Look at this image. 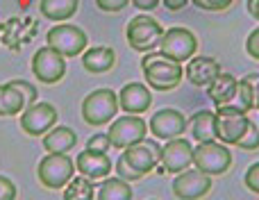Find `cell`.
I'll list each match as a JSON object with an SVG mask.
<instances>
[{"label":"cell","instance_id":"cell-1","mask_svg":"<svg viewBox=\"0 0 259 200\" xmlns=\"http://www.w3.org/2000/svg\"><path fill=\"white\" fill-rule=\"evenodd\" d=\"M141 68H143V77H146L148 87L155 91H173L184 77L182 64L168 59L161 50H155V53L150 50V53L143 55Z\"/></svg>","mask_w":259,"mask_h":200},{"label":"cell","instance_id":"cell-2","mask_svg":"<svg viewBox=\"0 0 259 200\" xmlns=\"http://www.w3.org/2000/svg\"><path fill=\"white\" fill-rule=\"evenodd\" d=\"M73 173H75V162L66 155V152H48L36 166V175L39 182L46 189H62L71 182Z\"/></svg>","mask_w":259,"mask_h":200},{"label":"cell","instance_id":"cell-3","mask_svg":"<svg viewBox=\"0 0 259 200\" xmlns=\"http://www.w3.org/2000/svg\"><path fill=\"white\" fill-rule=\"evenodd\" d=\"M118 107V96L112 89H96L82 100V118L94 128L112 123V118L116 116Z\"/></svg>","mask_w":259,"mask_h":200},{"label":"cell","instance_id":"cell-4","mask_svg":"<svg viewBox=\"0 0 259 200\" xmlns=\"http://www.w3.org/2000/svg\"><path fill=\"white\" fill-rule=\"evenodd\" d=\"M193 166L207 175H223L232 166V152L221 141H200L193 148Z\"/></svg>","mask_w":259,"mask_h":200},{"label":"cell","instance_id":"cell-5","mask_svg":"<svg viewBox=\"0 0 259 200\" xmlns=\"http://www.w3.org/2000/svg\"><path fill=\"white\" fill-rule=\"evenodd\" d=\"M125 34H127V44L132 50H137V53H150V50H155L159 46L161 36H164V27L155 18L146 16V14H139V16H134L127 23Z\"/></svg>","mask_w":259,"mask_h":200},{"label":"cell","instance_id":"cell-6","mask_svg":"<svg viewBox=\"0 0 259 200\" xmlns=\"http://www.w3.org/2000/svg\"><path fill=\"white\" fill-rule=\"evenodd\" d=\"M48 46L53 50H57L64 57H75V55H82L87 48V32L77 25H71V23H57L55 27L48 30V36H46Z\"/></svg>","mask_w":259,"mask_h":200},{"label":"cell","instance_id":"cell-7","mask_svg":"<svg viewBox=\"0 0 259 200\" xmlns=\"http://www.w3.org/2000/svg\"><path fill=\"white\" fill-rule=\"evenodd\" d=\"M250 118L246 111L237 109L232 105H216V139L225 146H237V141L243 137Z\"/></svg>","mask_w":259,"mask_h":200},{"label":"cell","instance_id":"cell-8","mask_svg":"<svg viewBox=\"0 0 259 200\" xmlns=\"http://www.w3.org/2000/svg\"><path fill=\"white\" fill-rule=\"evenodd\" d=\"M159 50L168 59H173V62L184 64L196 55L198 39L191 30H187V27H168L159 41Z\"/></svg>","mask_w":259,"mask_h":200},{"label":"cell","instance_id":"cell-9","mask_svg":"<svg viewBox=\"0 0 259 200\" xmlns=\"http://www.w3.org/2000/svg\"><path fill=\"white\" fill-rule=\"evenodd\" d=\"M32 73L44 85H57L66 75V59L57 50L50 48V46L39 48L32 55Z\"/></svg>","mask_w":259,"mask_h":200},{"label":"cell","instance_id":"cell-10","mask_svg":"<svg viewBox=\"0 0 259 200\" xmlns=\"http://www.w3.org/2000/svg\"><path fill=\"white\" fill-rule=\"evenodd\" d=\"M107 134H109V141H112V148H121L123 150V148L134 146V143L146 139L148 125L139 114H127L114 121L112 128L107 130Z\"/></svg>","mask_w":259,"mask_h":200},{"label":"cell","instance_id":"cell-11","mask_svg":"<svg viewBox=\"0 0 259 200\" xmlns=\"http://www.w3.org/2000/svg\"><path fill=\"white\" fill-rule=\"evenodd\" d=\"M57 123V109L50 102H32L21 111V130L30 137H44Z\"/></svg>","mask_w":259,"mask_h":200},{"label":"cell","instance_id":"cell-12","mask_svg":"<svg viewBox=\"0 0 259 200\" xmlns=\"http://www.w3.org/2000/svg\"><path fill=\"white\" fill-rule=\"evenodd\" d=\"M211 189V175L198 169H184L173 180V193L182 200H193L207 196Z\"/></svg>","mask_w":259,"mask_h":200},{"label":"cell","instance_id":"cell-13","mask_svg":"<svg viewBox=\"0 0 259 200\" xmlns=\"http://www.w3.org/2000/svg\"><path fill=\"white\" fill-rule=\"evenodd\" d=\"M159 157H161V146L157 141H150V139L148 141L143 139V141L134 143V146L123 148V159L143 175L155 171V166L159 164Z\"/></svg>","mask_w":259,"mask_h":200},{"label":"cell","instance_id":"cell-14","mask_svg":"<svg viewBox=\"0 0 259 200\" xmlns=\"http://www.w3.org/2000/svg\"><path fill=\"white\" fill-rule=\"evenodd\" d=\"M159 164L164 166L166 173H180L193 164V146L187 139H168L166 146H161Z\"/></svg>","mask_w":259,"mask_h":200},{"label":"cell","instance_id":"cell-15","mask_svg":"<svg viewBox=\"0 0 259 200\" xmlns=\"http://www.w3.org/2000/svg\"><path fill=\"white\" fill-rule=\"evenodd\" d=\"M187 123H189V121L184 118L182 111L166 107V109H159V111H155V114H152L148 130H150L157 139L168 141V139L182 137L184 130H187Z\"/></svg>","mask_w":259,"mask_h":200},{"label":"cell","instance_id":"cell-16","mask_svg":"<svg viewBox=\"0 0 259 200\" xmlns=\"http://www.w3.org/2000/svg\"><path fill=\"white\" fill-rule=\"evenodd\" d=\"M152 105V91L148 85L130 82L118 91V107L125 114H143Z\"/></svg>","mask_w":259,"mask_h":200},{"label":"cell","instance_id":"cell-17","mask_svg":"<svg viewBox=\"0 0 259 200\" xmlns=\"http://www.w3.org/2000/svg\"><path fill=\"white\" fill-rule=\"evenodd\" d=\"M223 71L221 64L216 62L214 57H207V55H196L187 62V68H184V75L191 82L193 87H209L214 82V77Z\"/></svg>","mask_w":259,"mask_h":200},{"label":"cell","instance_id":"cell-18","mask_svg":"<svg viewBox=\"0 0 259 200\" xmlns=\"http://www.w3.org/2000/svg\"><path fill=\"white\" fill-rule=\"evenodd\" d=\"M75 169L80 171L84 178L100 180L112 173V159L107 157V152H94V150H89V148H84V150L75 157Z\"/></svg>","mask_w":259,"mask_h":200},{"label":"cell","instance_id":"cell-19","mask_svg":"<svg viewBox=\"0 0 259 200\" xmlns=\"http://www.w3.org/2000/svg\"><path fill=\"white\" fill-rule=\"evenodd\" d=\"M187 128L198 143L200 141H216V111H209V109L196 111V114L189 118Z\"/></svg>","mask_w":259,"mask_h":200},{"label":"cell","instance_id":"cell-20","mask_svg":"<svg viewBox=\"0 0 259 200\" xmlns=\"http://www.w3.org/2000/svg\"><path fill=\"white\" fill-rule=\"evenodd\" d=\"M114 64H116V53L105 46H94L82 55V66L89 73H107L114 68Z\"/></svg>","mask_w":259,"mask_h":200},{"label":"cell","instance_id":"cell-21","mask_svg":"<svg viewBox=\"0 0 259 200\" xmlns=\"http://www.w3.org/2000/svg\"><path fill=\"white\" fill-rule=\"evenodd\" d=\"M77 143V134L66 125H57V128L48 130L44 134V148L48 152H68L73 150Z\"/></svg>","mask_w":259,"mask_h":200},{"label":"cell","instance_id":"cell-22","mask_svg":"<svg viewBox=\"0 0 259 200\" xmlns=\"http://www.w3.org/2000/svg\"><path fill=\"white\" fill-rule=\"evenodd\" d=\"M237 85H239L237 77L221 71L219 75L214 77V82L207 87V91H209V98L214 100L216 105H228V102H232L234 94H237Z\"/></svg>","mask_w":259,"mask_h":200},{"label":"cell","instance_id":"cell-23","mask_svg":"<svg viewBox=\"0 0 259 200\" xmlns=\"http://www.w3.org/2000/svg\"><path fill=\"white\" fill-rule=\"evenodd\" d=\"M80 7V0H41V14L50 21H66Z\"/></svg>","mask_w":259,"mask_h":200},{"label":"cell","instance_id":"cell-24","mask_svg":"<svg viewBox=\"0 0 259 200\" xmlns=\"http://www.w3.org/2000/svg\"><path fill=\"white\" fill-rule=\"evenodd\" d=\"M96 198L98 200H130L132 198V187L116 175V178H109L105 182H100V187L96 189Z\"/></svg>","mask_w":259,"mask_h":200},{"label":"cell","instance_id":"cell-25","mask_svg":"<svg viewBox=\"0 0 259 200\" xmlns=\"http://www.w3.org/2000/svg\"><path fill=\"white\" fill-rule=\"evenodd\" d=\"M21 109H25V100H23L21 91L12 82L0 85V116H16L21 114Z\"/></svg>","mask_w":259,"mask_h":200},{"label":"cell","instance_id":"cell-26","mask_svg":"<svg viewBox=\"0 0 259 200\" xmlns=\"http://www.w3.org/2000/svg\"><path fill=\"white\" fill-rule=\"evenodd\" d=\"M96 196V187L89 178L80 175V178H71V182L64 189V198L66 200H91Z\"/></svg>","mask_w":259,"mask_h":200},{"label":"cell","instance_id":"cell-27","mask_svg":"<svg viewBox=\"0 0 259 200\" xmlns=\"http://www.w3.org/2000/svg\"><path fill=\"white\" fill-rule=\"evenodd\" d=\"M228 105L237 107V109H241V111H250V109H252V96H250V87H248L243 80H239V85H237V94H234L232 102H228Z\"/></svg>","mask_w":259,"mask_h":200},{"label":"cell","instance_id":"cell-28","mask_svg":"<svg viewBox=\"0 0 259 200\" xmlns=\"http://www.w3.org/2000/svg\"><path fill=\"white\" fill-rule=\"evenodd\" d=\"M237 146L241 148V150H257L259 148V128L255 121H250L246 128V132H243V137L237 141Z\"/></svg>","mask_w":259,"mask_h":200},{"label":"cell","instance_id":"cell-29","mask_svg":"<svg viewBox=\"0 0 259 200\" xmlns=\"http://www.w3.org/2000/svg\"><path fill=\"white\" fill-rule=\"evenodd\" d=\"M114 169H116V175H118V178L125 180V182H137V180H141V178H143V173H139L137 169H132V166H130L125 159H123V155L116 159Z\"/></svg>","mask_w":259,"mask_h":200},{"label":"cell","instance_id":"cell-30","mask_svg":"<svg viewBox=\"0 0 259 200\" xmlns=\"http://www.w3.org/2000/svg\"><path fill=\"white\" fill-rule=\"evenodd\" d=\"M12 85L16 87L18 91H21L23 100H25V107H30L32 102H36V89H34V85H30L27 80H12Z\"/></svg>","mask_w":259,"mask_h":200},{"label":"cell","instance_id":"cell-31","mask_svg":"<svg viewBox=\"0 0 259 200\" xmlns=\"http://www.w3.org/2000/svg\"><path fill=\"white\" fill-rule=\"evenodd\" d=\"M191 3L205 12H221V9H228L234 0H191Z\"/></svg>","mask_w":259,"mask_h":200},{"label":"cell","instance_id":"cell-32","mask_svg":"<svg viewBox=\"0 0 259 200\" xmlns=\"http://www.w3.org/2000/svg\"><path fill=\"white\" fill-rule=\"evenodd\" d=\"M87 148L94 152H107L112 148V141H109V134H94V137L87 141Z\"/></svg>","mask_w":259,"mask_h":200},{"label":"cell","instance_id":"cell-33","mask_svg":"<svg viewBox=\"0 0 259 200\" xmlns=\"http://www.w3.org/2000/svg\"><path fill=\"white\" fill-rule=\"evenodd\" d=\"M243 182H246V187L250 189L252 193H259V162L250 166V169L246 171V175H243Z\"/></svg>","mask_w":259,"mask_h":200},{"label":"cell","instance_id":"cell-34","mask_svg":"<svg viewBox=\"0 0 259 200\" xmlns=\"http://www.w3.org/2000/svg\"><path fill=\"white\" fill-rule=\"evenodd\" d=\"M248 87H250V96H252V109H259V73H248L243 77Z\"/></svg>","mask_w":259,"mask_h":200},{"label":"cell","instance_id":"cell-35","mask_svg":"<svg viewBox=\"0 0 259 200\" xmlns=\"http://www.w3.org/2000/svg\"><path fill=\"white\" fill-rule=\"evenodd\" d=\"M246 53L250 55L252 59H259V27H255V30L248 34V39H246Z\"/></svg>","mask_w":259,"mask_h":200},{"label":"cell","instance_id":"cell-36","mask_svg":"<svg viewBox=\"0 0 259 200\" xmlns=\"http://www.w3.org/2000/svg\"><path fill=\"white\" fill-rule=\"evenodd\" d=\"M16 198V187L9 178L0 175V200H14Z\"/></svg>","mask_w":259,"mask_h":200},{"label":"cell","instance_id":"cell-37","mask_svg":"<svg viewBox=\"0 0 259 200\" xmlns=\"http://www.w3.org/2000/svg\"><path fill=\"white\" fill-rule=\"evenodd\" d=\"M96 5L103 12H121L130 5V0H96Z\"/></svg>","mask_w":259,"mask_h":200},{"label":"cell","instance_id":"cell-38","mask_svg":"<svg viewBox=\"0 0 259 200\" xmlns=\"http://www.w3.org/2000/svg\"><path fill=\"white\" fill-rule=\"evenodd\" d=\"M161 3H164V7L170 9V12H180V9H184L191 0H161Z\"/></svg>","mask_w":259,"mask_h":200},{"label":"cell","instance_id":"cell-39","mask_svg":"<svg viewBox=\"0 0 259 200\" xmlns=\"http://www.w3.org/2000/svg\"><path fill=\"white\" fill-rule=\"evenodd\" d=\"M159 3H161V0H132L134 7H139V9H148V12H150V9H155Z\"/></svg>","mask_w":259,"mask_h":200},{"label":"cell","instance_id":"cell-40","mask_svg":"<svg viewBox=\"0 0 259 200\" xmlns=\"http://www.w3.org/2000/svg\"><path fill=\"white\" fill-rule=\"evenodd\" d=\"M248 12H250V14H252V16H255V18H257V21H259V0H252V7H250V9H248Z\"/></svg>","mask_w":259,"mask_h":200}]
</instances>
